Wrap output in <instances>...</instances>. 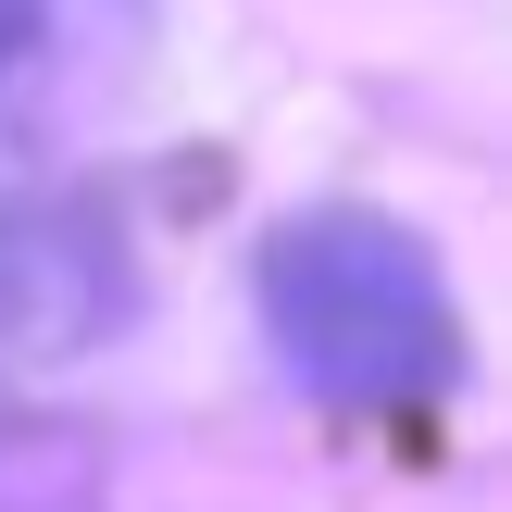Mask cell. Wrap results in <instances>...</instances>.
<instances>
[{"instance_id": "obj_1", "label": "cell", "mask_w": 512, "mask_h": 512, "mask_svg": "<svg viewBox=\"0 0 512 512\" xmlns=\"http://www.w3.org/2000/svg\"><path fill=\"white\" fill-rule=\"evenodd\" d=\"M263 338L338 413H425L463 388V313L413 225L325 200L263 238Z\"/></svg>"}, {"instance_id": "obj_2", "label": "cell", "mask_w": 512, "mask_h": 512, "mask_svg": "<svg viewBox=\"0 0 512 512\" xmlns=\"http://www.w3.org/2000/svg\"><path fill=\"white\" fill-rule=\"evenodd\" d=\"M113 313H125V263L75 213L0 238V363H75Z\"/></svg>"}, {"instance_id": "obj_3", "label": "cell", "mask_w": 512, "mask_h": 512, "mask_svg": "<svg viewBox=\"0 0 512 512\" xmlns=\"http://www.w3.org/2000/svg\"><path fill=\"white\" fill-rule=\"evenodd\" d=\"M38 13H50V0H0V63H13V50H38Z\"/></svg>"}]
</instances>
